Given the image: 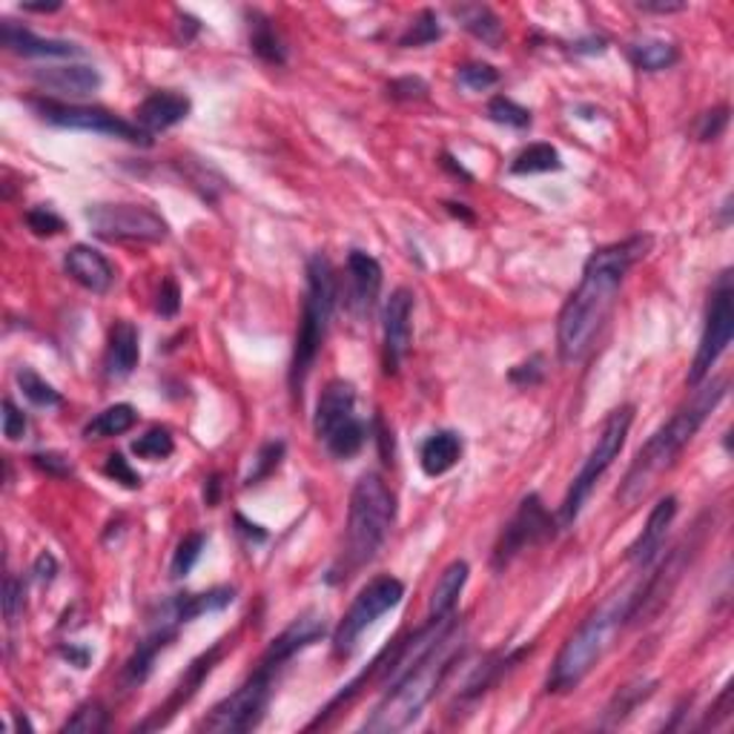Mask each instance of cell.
I'll return each instance as SVG.
<instances>
[{
    "label": "cell",
    "mask_w": 734,
    "mask_h": 734,
    "mask_svg": "<svg viewBox=\"0 0 734 734\" xmlns=\"http://www.w3.org/2000/svg\"><path fill=\"white\" fill-rule=\"evenodd\" d=\"M648 245H651L648 236H634L591 252L583 267V279L569 295V302L562 304L557 319V353L562 365H576L589 356L612 316L632 267L646 256Z\"/></svg>",
    "instance_id": "cell-1"
},
{
    "label": "cell",
    "mask_w": 734,
    "mask_h": 734,
    "mask_svg": "<svg viewBox=\"0 0 734 734\" xmlns=\"http://www.w3.org/2000/svg\"><path fill=\"white\" fill-rule=\"evenodd\" d=\"M726 388L728 382L723 376H717V379H703L700 385H694V393H691L689 402L680 404V408L671 413L669 422H662V425L651 433V440L637 451L632 468L623 476V485H619L617 490V503L623 505V508H634V505L640 503L648 490L655 488L657 479L680 460L686 445L698 436L700 428L705 425V419L712 417L714 408L723 402Z\"/></svg>",
    "instance_id": "cell-2"
},
{
    "label": "cell",
    "mask_w": 734,
    "mask_h": 734,
    "mask_svg": "<svg viewBox=\"0 0 734 734\" xmlns=\"http://www.w3.org/2000/svg\"><path fill=\"white\" fill-rule=\"evenodd\" d=\"M646 583V580H643ZM643 583L626 585L617 594L605 600L597 612H591L583 619V626L562 643L560 655L554 660V669L548 674V691L565 694L583 683L589 671L605 657V651L614 646L617 634L637 617L643 600Z\"/></svg>",
    "instance_id": "cell-3"
},
{
    "label": "cell",
    "mask_w": 734,
    "mask_h": 734,
    "mask_svg": "<svg viewBox=\"0 0 734 734\" xmlns=\"http://www.w3.org/2000/svg\"><path fill=\"white\" fill-rule=\"evenodd\" d=\"M462 660V634L460 626L442 637L436 646L428 651L422 660L413 666L411 671H404L397 683L385 689V698L379 700L370 717L361 723L365 732L388 734V732H402L422 714L433 694L445 686L447 674L454 671L456 662Z\"/></svg>",
    "instance_id": "cell-4"
},
{
    "label": "cell",
    "mask_w": 734,
    "mask_h": 734,
    "mask_svg": "<svg viewBox=\"0 0 734 734\" xmlns=\"http://www.w3.org/2000/svg\"><path fill=\"white\" fill-rule=\"evenodd\" d=\"M393 519H397V497L390 494L388 483L379 474L359 476L347 505L345 548L327 574V583H342L365 569L367 562H374L388 540Z\"/></svg>",
    "instance_id": "cell-5"
},
{
    "label": "cell",
    "mask_w": 734,
    "mask_h": 734,
    "mask_svg": "<svg viewBox=\"0 0 734 734\" xmlns=\"http://www.w3.org/2000/svg\"><path fill=\"white\" fill-rule=\"evenodd\" d=\"M307 290H304V304H302V319L295 327V342H293V359H290V374L288 385L295 402H302L304 385L307 376L316 365V356L322 350L327 331H331L333 310L338 302V279L333 270L331 259L316 252L307 261Z\"/></svg>",
    "instance_id": "cell-6"
},
{
    "label": "cell",
    "mask_w": 734,
    "mask_h": 734,
    "mask_svg": "<svg viewBox=\"0 0 734 734\" xmlns=\"http://www.w3.org/2000/svg\"><path fill=\"white\" fill-rule=\"evenodd\" d=\"M632 425H634V404H619L617 411L608 413V419H605L603 428H600L597 433V442L591 447L589 460L583 462V468H580V474L574 476L569 494L562 499L557 526L560 528L574 526L576 517L583 514L589 497L594 494V488H597V483L605 476V471L612 468L614 460L623 454Z\"/></svg>",
    "instance_id": "cell-7"
},
{
    "label": "cell",
    "mask_w": 734,
    "mask_h": 734,
    "mask_svg": "<svg viewBox=\"0 0 734 734\" xmlns=\"http://www.w3.org/2000/svg\"><path fill=\"white\" fill-rule=\"evenodd\" d=\"M313 431L333 460H353L367 445V425L356 413V388L345 379H333L322 390L313 417Z\"/></svg>",
    "instance_id": "cell-8"
},
{
    "label": "cell",
    "mask_w": 734,
    "mask_h": 734,
    "mask_svg": "<svg viewBox=\"0 0 734 734\" xmlns=\"http://www.w3.org/2000/svg\"><path fill=\"white\" fill-rule=\"evenodd\" d=\"M279 671L281 669H276L270 662H259V669L252 671L245 683L233 691L230 698H224L222 703L213 705V712H209L202 723L204 732L236 734L250 732V728L259 726L267 705H270V698H273V686Z\"/></svg>",
    "instance_id": "cell-9"
},
{
    "label": "cell",
    "mask_w": 734,
    "mask_h": 734,
    "mask_svg": "<svg viewBox=\"0 0 734 734\" xmlns=\"http://www.w3.org/2000/svg\"><path fill=\"white\" fill-rule=\"evenodd\" d=\"M404 597V583L397 576L382 574L370 580L365 589L356 594V600L350 603V608L345 612V617L338 619L336 632H333V651L336 657H350L359 646L361 634L374 626L376 619L385 617L388 612H393Z\"/></svg>",
    "instance_id": "cell-10"
},
{
    "label": "cell",
    "mask_w": 734,
    "mask_h": 734,
    "mask_svg": "<svg viewBox=\"0 0 734 734\" xmlns=\"http://www.w3.org/2000/svg\"><path fill=\"white\" fill-rule=\"evenodd\" d=\"M734 338V284L732 273L723 270L714 281L712 295H709V310H705V324H703V336H700L698 353H694V361H691L689 370V385H700L703 379H709L712 367L717 365L720 356L728 350Z\"/></svg>",
    "instance_id": "cell-11"
},
{
    "label": "cell",
    "mask_w": 734,
    "mask_h": 734,
    "mask_svg": "<svg viewBox=\"0 0 734 734\" xmlns=\"http://www.w3.org/2000/svg\"><path fill=\"white\" fill-rule=\"evenodd\" d=\"M41 121L61 127V130H75V132H95V136L116 138V141H127L136 147H150L152 138L147 136L138 123L123 121L121 116L109 112L104 107H84V104H64V101H30Z\"/></svg>",
    "instance_id": "cell-12"
},
{
    "label": "cell",
    "mask_w": 734,
    "mask_h": 734,
    "mask_svg": "<svg viewBox=\"0 0 734 734\" xmlns=\"http://www.w3.org/2000/svg\"><path fill=\"white\" fill-rule=\"evenodd\" d=\"M87 222L104 241H127V245H159L170 236L164 218L144 204H95L87 207Z\"/></svg>",
    "instance_id": "cell-13"
},
{
    "label": "cell",
    "mask_w": 734,
    "mask_h": 734,
    "mask_svg": "<svg viewBox=\"0 0 734 734\" xmlns=\"http://www.w3.org/2000/svg\"><path fill=\"white\" fill-rule=\"evenodd\" d=\"M554 528L557 519L548 514L540 494H528V497L519 503L517 514L508 519V526H505L503 533H499L497 546H494V557H490L494 571H505L519 554H522V551L551 540V537H554Z\"/></svg>",
    "instance_id": "cell-14"
},
{
    "label": "cell",
    "mask_w": 734,
    "mask_h": 734,
    "mask_svg": "<svg viewBox=\"0 0 734 734\" xmlns=\"http://www.w3.org/2000/svg\"><path fill=\"white\" fill-rule=\"evenodd\" d=\"M413 331V293L408 288H397L385 304V374H399L404 356L411 350Z\"/></svg>",
    "instance_id": "cell-15"
},
{
    "label": "cell",
    "mask_w": 734,
    "mask_h": 734,
    "mask_svg": "<svg viewBox=\"0 0 734 734\" xmlns=\"http://www.w3.org/2000/svg\"><path fill=\"white\" fill-rule=\"evenodd\" d=\"M382 290V265L365 250L347 256V307L356 319H370Z\"/></svg>",
    "instance_id": "cell-16"
},
{
    "label": "cell",
    "mask_w": 734,
    "mask_h": 734,
    "mask_svg": "<svg viewBox=\"0 0 734 734\" xmlns=\"http://www.w3.org/2000/svg\"><path fill=\"white\" fill-rule=\"evenodd\" d=\"M324 634H327V623H324V614L319 612H304L290 623L284 632L276 637L270 646H267L265 657L261 662H270L276 669H284L295 655H302L304 648L316 646L322 640Z\"/></svg>",
    "instance_id": "cell-17"
},
{
    "label": "cell",
    "mask_w": 734,
    "mask_h": 734,
    "mask_svg": "<svg viewBox=\"0 0 734 734\" xmlns=\"http://www.w3.org/2000/svg\"><path fill=\"white\" fill-rule=\"evenodd\" d=\"M233 600H236V589H230V585H218V589L202 591V594H179V597L166 600L161 605L159 617L152 619V623L181 628L193 623V619L204 617V614L224 612L227 605H233Z\"/></svg>",
    "instance_id": "cell-18"
},
{
    "label": "cell",
    "mask_w": 734,
    "mask_h": 734,
    "mask_svg": "<svg viewBox=\"0 0 734 734\" xmlns=\"http://www.w3.org/2000/svg\"><path fill=\"white\" fill-rule=\"evenodd\" d=\"M32 80L44 93L61 95V98H87L101 89V73L87 64L37 66L32 69Z\"/></svg>",
    "instance_id": "cell-19"
},
{
    "label": "cell",
    "mask_w": 734,
    "mask_h": 734,
    "mask_svg": "<svg viewBox=\"0 0 734 734\" xmlns=\"http://www.w3.org/2000/svg\"><path fill=\"white\" fill-rule=\"evenodd\" d=\"M674 517H677V497H662L657 499V505L651 508V514H648L646 526H643L640 537L632 542V548H628V562H634V565H640V569H648L651 562L660 557L662 546H666V537H669V528L674 526Z\"/></svg>",
    "instance_id": "cell-20"
},
{
    "label": "cell",
    "mask_w": 734,
    "mask_h": 734,
    "mask_svg": "<svg viewBox=\"0 0 734 734\" xmlns=\"http://www.w3.org/2000/svg\"><path fill=\"white\" fill-rule=\"evenodd\" d=\"M64 270L69 273V279L78 281L80 288L89 290V293L104 295L116 284V267L109 265L104 252L89 245L69 247L64 256Z\"/></svg>",
    "instance_id": "cell-21"
},
{
    "label": "cell",
    "mask_w": 734,
    "mask_h": 734,
    "mask_svg": "<svg viewBox=\"0 0 734 734\" xmlns=\"http://www.w3.org/2000/svg\"><path fill=\"white\" fill-rule=\"evenodd\" d=\"M190 109H193V104H190L187 95L161 89V93H152L150 98L138 104L136 123L152 138L164 130H173L175 123L187 121Z\"/></svg>",
    "instance_id": "cell-22"
},
{
    "label": "cell",
    "mask_w": 734,
    "mask_h": 734,
    "mask_svg": "<svg viewBox=\"0 0 734 734\" xmlns=\"http://www.w3.org/2000/svg\"><path fill=\"white\" fill-rule=\"evenodd\" d=\"M0 44L23 58H75L80 46L61 37H41L35 32L23 30L15 21H0Z\"/></svg>",
    "instance_id": "cell-23"
},
{
    "label": "cell",
    "mask_w": 734,
    "mask_h": 734,
    "mask_svg": "<svg viewBox=\"0 0 734 734\" xmlns=\"http://www.w3.org/2000/svg\"><path fill=\"white\" fill-rule=\"evenodd\" d=\"M175 637H179V628L152 623L150 634H147L144 640L138 643L136 655H132L130 660H127V666H123L121 683L127 686V689H138V686L144 683L147 677H150L152 666H155V660H159V655L164 651V648L173 646Z\"/></svg>",
    "instance_id": "cell-24"
},
{
    "label": "cell",
    "mask_w": 734,
    "mask_h": 734,
    "mask_svg": "<svg viewBox=\"0 0 734 734\" xmlns=\"http://www.w3.org/2000/svg\"><path fill=\"white\" fill-rule=\"evenodd\" d=\"M141 359V336L132 322H116L109 331L104 370L109 379H127Z\"/></svg>",
    "instance_id": "cell-25"
},
{
    "label": "cell",
    "mask_w": 734,
    "mask_h": 734,
    "mask_svg": "<svg viewBox=\"0 0 734 734\" xmlns=\"http://www.w3.org/2000/svg\"><path fill=\"white\" fill-rule=\"evenodd\" d=\"M222 651H224V643H218L216 648H209V651H204L202 657H195L193 666L187 669V674L181 677V683L175 686V691L170 694V700L164 703V709H159V712H166V714L159 720V723H155V726H164L166 720L173 717L181 705L190 703V700L195 698V691L202 689V683L209 677V671L216 669V662L222 660Z\"/></svg>",
    "instance_id": "cell-26"
},
{
    "label": "cell",
    "mask_w": 734,
    "mask_h": 734,
    "mask_svg": "<svg viewBox=\"0 0 734 734\" xmlns=\"http://www.w3.org/2000/svg\"><path fill=\"white\" fill-rule=\"evenodd\" d=\"M247 30H250V50L259 55L265 64L284 66L288 64V44L279 35L276 23L259 12V9H247Z\"/></svg>",
    "instance_id": "cell-27"
},
{
    "label": "cell",
    "mask_w": 734,
    "mask_h": 734,
    "mask_svg": "<svg viewBox=\"0 0 734 734\" xmlns=\"http://www.w3.org/2000/svg\"><path fill=\"white\" fill-rule=\"evenodd\" d=\"M468 574L471 569L465 560H454L451 565H445V571H442L436 585H433L428 617L440 619V617H451V614L456 612V603H460L465 583H468Z\"/></svg>",
    "instance_id": "cell-28"
},
{
    "label": "cell",
    "mask_w": 734,
    "mask_h": 734,
    "mask_svg": "<svg viewBox=\"0 0 734 734\" xmlns=\"http://www.w3.org/2000/svg\"><path fill=\"white\" fill-rule=\"evenodd\" d=\"M462 456V440L454 431L431 433L419 447V465L428 476H442L454 468Z\"/></svg>",
    "instance_id": "cell-29"
},
{
    "label": "cell",
    "mask_w": 734,
    "mask_h": 734,
    "mask_svg": "<svg viewBox=\"0 0 734 734\" xmlns=\"http://www.w3.org/2000/svg\"><path fill=\"white\" fill-rule=\"evenodd\" d=\"M451 15H454L476 41H483V44L488 46L503 44V18L490 7H485V3H460V7H451Z\"/></svg>",
    "instance_id": "cell-30"
},
{
    "label": "cell",
    "mask_w": 734,
    "mask_h": 734,
    "mask_svg": "<svg viewBox=\"0 0 734 734\" xmlns=\"http://www.w3.org/2000/svg\"><path fill=\"white\" fill-rule=\"evenodd\" d=\"M522 655H526V648H519V651H511V655H505V657L494 655V657H488L483 666H476L474 674L468 677V683L462 686L460 703H474V700L483 698L485 691H490V686H497V680L505 674V671L514 669V666L522 660Z\"/></svg>",
    "instance_id": "cell-31"
},
{
    "label": "cell",
    "mask_w": 734,
    "mask_h": 734,
    "mask_svg": "<svg viewBox=\"0 0 734 734\" xmlns=\"http://www.w3.org/2000/svg\"><path fill=\"white\" fill-rule=\"evenodd\" d=\"M138 422V413L132 404L121 402V404H109L104 408L98 417H93L84 425V440L87 442H101V440H112V436H121V433L132 431Z\"/></svg>",
    "instance_id": "cell-32"
},
{
    "label": "cell",
    "mask_w": 734,
    "mask_h": 734,
    "mask_svg": "<svg viewBox=\"0 0 734 734\" xmlns=\"http://www.w3.org/2000/svg\"><path fill=\"white\" fill-rule=\"evenodd\" d=\"M628 61L634 64V69L640 73H662V69H671V66L680 61V52L671 41H662V37H648V41H637V44L628 50Z\"/></svg>",
    "instance_id": "cell-33"
},
{
    "label": "cell",
    "mask_w": 734,
    "mask_h": 734,
    "mask_svg": "<svg viewBox=\"0 0 734 734\" xmlns=\"http://www.w3.org/2000/svg\"><path fill=\"white\" fill-rule=\"evenodd\" d=\"M511 175H537V173H557L562 170V159L557 147L551 144H528L526 150L517 152L511 161Z\"/></svg>",
    "instance_id": "cell-34"
},
{
    "label": "cell",
    "mask_w": 734,
    "mask_h": 734,
    "mask_svg": "<svg viewBox=\"0 0 734 734\" xmlns=\"http://www.w3.org/2000/svg\"><path fill=\"white\" fill-rule=\"evenodd\" d=\"M15 379L18 385H21L23 397L30 399L35 408H61V404H64V397H61L58 390L52 388L44 376H37L32 367H21Z\"/></svg>",
    "instance_id": "cell-35"
},
{
    "label": "cell",
    "mask_w": 734,
    "mask_h": 734,
    "mask_svg": "<svg viewBox=\"0 0 734 734\" xmlns=\"http://www.w3.org/2000/svg\"><path fill=\"white\" fill-rule=\"evenodd\" d=\"M440 37H442V26L436 12H433V9H422V12L411 21V26L402 32L399 46H404V50H417V46H428L433 44V41H440Z\"/></svg>",
    "instance_id": "cell-36"
},
{
    "label": "cell",
    "mask_w": 734,
    "mask_h": 734,
    "mask_svg": "<svg viewBox=\"0 0 734 734\" xmlns=\"http://www.w3.org/2000/svg\"><path fill=\"white\" fill-rule=\"evenodd\" d=\"M204 548H207V533H187V537L179 542V548H175L173 562H170V576H173V580H184V576L195 569V562L202 560Z\"/></svg>",
    "instance_id": "cell-37"
},
{
    "label": "cell",
    "mask_w": 734,
    "mask_h": 734,
    "mask_svg": "<svg viewBox=\"0 0 734 734\" xmlns=\"http://www.w3.org/2000/svg\"><path fill=\"white\" fill-rule=\"evenodd\" d=\"M173 451H175V440L166 428H150L144 436H138V440L132 442V454L141 456V460L147 462L170 460Z\"/></svg>",
    "instance_id": "cell-38"
},
{
    "label": "cell",
    "mask_w": 734,
    "mask_h": 734,
    "mask_svg": "<svg viewBox=\"0 0 734 734\" xmlns=\"http://www.w3.org/2000/svg\"><path fill=\"white\" fill-rule=\"evenodd\" d=\"M109 726V714L98 700H89V703L78 705V712L66 720L61 732H78V734H101Z\"/></svg>",
    "instance_id": "cell-39"
},
{
    "label": "cell",
    "mask_w": 734,
    "mask_h": 734,
    "mask_svg": "<svg viewBox=\"0 0 734 734\" xmlns=\"http://www.w3.org/2000/svg\"><path fill=\"white\" fill-rule=\"evenodd\" d=\"M655 686L657 683H643V680H637V683L626 686V689H619L617 698L612 700V705L605 709L608 720H612V723H617V720L628 717V714H632L634 709L643 703V700H648L651 694H655Z\"/></svg>",
    "instance_id": "cell-40"
},
{
    "label": "cell",
    "mask_w": 734,
    "mask_h": 734,
    "mask_svg": "<svg viewBox=\"0 0 734 734\" xmlns=\"http://www.w3.org/2000/svg\"><path fill=\"white\" fill-rule=\"evenodd\" d=\"M488 118L494 123H503V127H511V130H528V127H531V112H528L526 107H519V104H514L511 98H505V95H497V98H490Z\"/></svg>",
    "instance_id": "cell-41"
},
{
    "label": "cell",
    "mask_w": 734,
    "mask_h": 734,
    "mask_svg": "<svg viewBox=\"0 0 734 734\" xmlns=\"http://www.w3.org/2000/svg\"><path fill=\"white\" fill-rule=\"evenodd\" d=\"M281 460H284V442L276 440V442H267V445H261L259 456L252 460V471L247 474L245 485H259L261 479L273 476L276 468L281 465Z\"/></svg>",
    "instance_id": "cell-42"
},
{
    "label": "cell",
    "mask_w": 734,
    "mask_h": 734,
    "mask_svg": "<svg viewBox=\"0 0 734 734\" xmlns=\"http://www.w3.org/2000/svg\"><path fill=\"white\" fill-rule=\"evenodd\" d=\"M456 80H460V87L471 89V93H485L499 84V69L490 64H465L460 66Z\"/></svg>",
    "instance_id": "cell-43"
},
{
    "label": "cell",
    "mask_w": 734,
    "mask_h": 734,
    "mask_svg": "<svg viewBox=\"0 0 734 734\" xmlns=\"http://www.w3.org/2000/svg\"><path fill=\"white\" fill-rule=\"evenodd\" d=\"M26 227H30L35 236L52 238V236H61L66 224H64V218H61L58 213H52L50 207H32L30 213H26Z\"/></svg>",
    "instance_id": "cell-44"
},
{
    "label": "cell",
    "mask_w": 734,
    "mask_h": 734,
    "mask_svg": "<svg viewBox=\"0 0 734 734\" xmlns=\"http://www.w3.org/2000/svg\"><path fill=\"white\" fill-rule=\"evenodd\" d=\"M728 130V107L726 104H720V107L709 109L703 112L698 121V141L709 144V141H717L723 138V132Z\"/></svg>",
    "instance_id": "cell-45"
},
{
    "label": "cell",
    "mask_w": 734,
    "mask_h": 734,
    "mask_svg": "<svg viewBox=\"0 0 734 734\" xmlns=\"http://www.w3.org/2000/svg\"><path fill=\"white\" fill-rule=\"evenodd\" d=\"M104 474H107L112 483L123 485V488H130V490L141 488V474L132 468L130 460H127L123 454H109L107 465H104Z\"/></svg>",
    "instance_id": "cell-46"
},
{
    "label": "cell",
    "mask_w": 734,
    "mask_h": 734,
    "mask_svg": "<svg viewBox=\"0 0 734 734\" xmlns=\"http://www.w3.org/2000/svg\"><path fill=\"white\" fill-rule=\"evenodd\" d=\"M388 95L393 101H422L428 98V84L419 75H408V78L390 80Z\"/></svg>",
    "instance_id": "cell-47"
},
{
    "label": "cell",
    "mask_w": 734,
    "mask_h": 734,
    "mask_svg": "<svg viewBox=\"0 0 734 734\" xmlns=\"http://www.w3.org/2000/svg\"><path fill=\"white\" fill-rule=\"evenodd\" d=\"M26 428H30L26 413H23L9 397L3 399V436H7L9 442H18L26 436Z\"/></svg>",
    "instance_id": "cell-48"
},
{
    "label": "cell",
    "mask_w": 734,
    "mask_h": 734,
    "mask_svg": "<svg viewBox=\"0 0 734 734\" xmlns=\"http://www.w3.org/2000/svg\"><path fill=\"white\" fill-rule=\"evenodd\" d=\"M23 612V583L18 576L9 574L7 583H3V614H7V623H18Z\"/></svg>",
    "instance_id": "cell-49"
},
{
    "label": "cell",
    "mask_w": 734,
    "mask_h": 734,
    "mask_svg": "<svg viewBox=\"0 0 734 734\" xmlns=\"http://www.w3.org/2000/svg\"><path fill=\"white\" fill-rule=\"evenodd\" d=\"M179 310H181L179 284H175L173 279H164L161 281L159 295H155V313L164 319H173V316H179Z\"/></svg>",
    "instance_id": "cell-50"
},
{
    "label": "cell",
    "mask_w": 734,
    "mask_h": 734,
    "mask_svg": "<svg viewBox=\"0 0 734 734\" xmlns=\"http://www.w3.org/2000/svg\"><path fill=\"white\" fill-rule=\"evenodd\" d=\"M32 465H35L37 471H44L46 476H55V479H66V476H73V462L66 460V456L61 454H35L32 456Z\"/></svg>",
    "instance_id": "cell-51"
},
{
    "label": "cell",
    "mask_w": 734,
    "mask_h": 734,
    "mask_svg": "<svg viewBox=\"0 0 734 734\" xmlns=\"http://www.w3.org/2000/svg\"><path fill=\"white\" fill-rule=\"evenodd\" d=\"M540 379H542V359H540V356H533V359L522 361V365H517L511 370V382L522 385V388H531V385H537Z\"/></svg>",
    "instance_id": "cell-52"
},
{
    "label": "cell",
    "mask_w": 734,
    "mask_h": 734,
    "mask_svg": "<svg viewBox=\"0 0 734 734\" xmlns=\"http://www.w3.org/2000/svg\"><path fill=\"white\" fill-rule=\"evenodd\" d=\"M32 574H35L37 583H52L55 574H58V560H55L50 551H44V554L35 560V569H32Z\"/></svg>",
    "instance_id": "cell-53"
},
{
    "label": "cell",
    "mask_w": 734,
    "mask_h": 734,
    "mask_svg": "<svg viewBox=\"0 0 734 734\" xmlns=\"http://www.w3.org/2000/svg\"><path fill=\"white\" fill-rule=\"evenodd\" d=\"M61 657L69 660V666H75V669H87L89 660H93V651L87 646L69 643V646H61Z\"/></svg>",
    "instance_id": "cell-54"
},
{
    "label": "cell",
    "mask_w": 734,
    "mask_h": 734,
    "mask_svg": "<svg viewBox=\"0 0 734 734\" xmlns=\"http://www.w3.org/2000/svg\"><path fill=\"white\" fill-rule=\"evenodd\" d=\"M640 12H651V15H674V12H683L686 3H662V0H640L637 3Z\"/></svg>",
    "instance_id": "cell-55"
},
{
    "label": "cell",
    "mask_w": 734,
    "mask_h": 734,
    "mask_svg": "<svg viewBox=\"0 0 734 734\" xmlns=\"http://www.w3.org/2000/svg\"><path fill=\"white\" fill-rule=\"evenodd\" d=\"M218 497H222V476L213 474L207 479V485H204V503H207L209 508H216Z\"/></svg>",
    "instance_id": "cell-56"
},
{
    "label": "cell",
    "mask_w": 734,
    "mask_h": 734,
    "mask_svg": "<svg viewBox=\"0 0 734 734\" xmlns=\"http://www.w3.org/2000/svg\"><path fill=\"white\" fill-rule=\"evenodd\" d=\"M64 7L61 0H52V3H23V12H35V15H52V12H58Z\"/></svg>",
    "instance_id": "cell-57"
},
{
    "label": "cell",
    "mask_w": 734,
    "mask_h": 734,
    "mask_svg": "<svg viewBox=\"0 0 734 734\" xmlns=\"http://www.w3.org/2000/svg\"><path fill=\"white\" fill-rule=\"evenodd\" d=\"M236 526H241L238 531L245 533V537H250V540H256V542L267 540V533L261 531V526H252V522H247L245 517H236Z\"/></svg>",
    "instance_id": "cell-58"
}]
</instances>
